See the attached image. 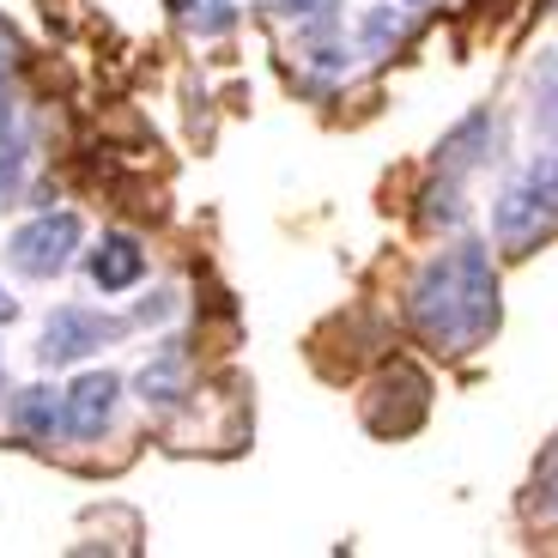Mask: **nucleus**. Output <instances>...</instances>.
Listing matches in <instances>:
<instances>
[{"label":"nucleus","instance_id":"nucleus-16","mask_svg":"<svg viewBox=\"0 0 558 558\" xmlns=\"http://www.w3.org/2000/svg\"><path fill=\"white\" fill-rule=\"evenodd\" d=\"M0 322H19V298L7 292V286H0Z\"/></svg>","mask_w":558,"mask_h":558},{"label":"nucleus","instance_id":"nucleus-3","mask_svg":"<svg viewBox=\"0 0 558 558\" xmlns=\"http://www.w3.org/2000/svg\"><path fill=\"white\" fill-rule=\"evenodd\" d=\"M80 250H85V225H80V213H68V207L31 213L13 238H7V262L25 279H61L80 262Z\"/></svg>","mask_w":558,"mask_h":558},{"label":"nucleus","instance_id":"nucleus-18","mask_svg":"<svg viewBox=\"0 0 558 558\" xmlns=\"http://www.w3.org/2000/svg\"><path fill=\"white\" fill-rule=\"evenodd\" d=\"M407 7H418V0H407Z\"/></svg>","mask_w":558,"mask_h":558},{"label":"nucleus","instance_id":"nucleus-10","mask_svg":"<svg viewBox=\"0 0 558 558\" xmlns=\"http://www.w3.org/2000/svg\"><path fill=\"white\" fill-rule=\"evenodd\" d=\"M401 37H407V13H401V7H371L364 25H359V49H364V56H389Z\"/></svg>","mask_w":558,"mask_h":558},{"label":"nucleus","instance_id":"nucleus-13","mask_svg":"<svg viewBox=\"0 0 558 558\" xmlns=\"http://www.w3.org/2000/svg\"><path fill=\"white\" fill-rule=\"evenodd\" d=\"M231 25H238V7H231V0H207V13L195 19L201 37H225Z\"/></svg>","mask_w":558,"mask_h":558},{"label":"nucleus","instance_id":"nucleus-1","mask_svg":"<svg viewBox=\"0 0 558 558\" xmlns=\"http://www.w3.org/2000/svg\"><path fill=\"white\" fill-rule=\"evenodd\" d=\"M407 316H413L418 340H432V352H468L498 328V274L480 238L444 250L437 262L418 267L407 286Z\"/></svg>","mask_w":558,"mask_h":558},{"label":"nucleus","instance_id":"nucleus-12","mask_svg":"<svg viewBox=\"0 0 558 558\" xmlns=\"http://www.w3.org/2000/svg\"><path fill=\"white\" fill-rule=\"evenodd\" d=\"M177 310H182V292L177 286H158V292H146L134 310H128V322H134V328H158V322H170Z\"/></svg>","mask_w":558,"mask_h":558},{"label":"nucleus","instance_id":"nucleus-9","mask_svg":"<svg viewBox=\"0 0 558 558\" xmlns=\"http://www.w3.org/2000/svg\"><path fill=\"white\" fill-rule=\"evenodd\" d=\"M25 170H31V146L19 140V128H7V134H0V213L19 207V195H25Z\"/></svg>","mask_w":558,"mask_h":558},{"label":"nucleus","instance_id":"nucleus-7","mask_svg":"<svg viewBox=\"0 0 558 558\" xmlns=\"http://www.w3.org/2000/svg\"><path fill=\"white\" fill-rule=\"evenodd\" d=\"M7 418H13L19 437H31V444H49V437L61 432V395L49 389V383H31V389L13 395Z\"/></svg>","mask_w":558,"mask_h":558},{"label":"nucleus","instance_id":"nucleus-4","mask_svg":"<svg viewBox=\"0 0 558 558\" xmlns=\"http://www.w3.org/2000/svg\"><path fill=\"white\" fill-rule=\"evenodd\" d=\"M122 389L128 383L116 371H80L61 395V432L73 444H98L104 432L116 425V407H122Z\"/></svg>","mask_w":558,"mask_h":558},{"label":"nucleus","instance_id":"nucleus-2","mask_svg":"<svg viewBox=\"0 0 558 558\" xmlns=\"http://www.w3.org/2000/svg\"><path fill=\"white\" fill-rule=\"evenodd\" d=\"M128 328H134L128 316H110V310H98V304H56L49 316H43V328H37V364L43 371L85 364L92 352L116 347Z\"/></svg>","mask_w":558,"mask_h":558},{"label":"nucleus","instance_id":"nucleus-17","mask_svg":"<svg viewBox=\"0 0 558 558\" xmlns=\"http://www.w3.org/2000/svg\"><path fill=\"white\" fill-rule=\"evenodd\" d=\"M322 7H328V0H286V13H298V19H304V13H322Z\"/></svg>","mask_w":558,"mask_h":558},{"label":"nucleus","instance_id":"nucleus-6","mask_svg":"<svg viewBox=\"0 0 558 558\" xmlns=\"http://www.w3.org/2000/svg\"><path fill=\"white\" fill-rule=\"evenodd\" d=\"M134 401L153 407V413H177L182 395H189V364H182V340H158V352L134 371Z\"/></svg>","mask_w":558,"mask_h":558},{"label":"nucleus","instance_id":"nucleus-15","mask_svg":"<svg viewBox=\"0 0 558 558\" xmlns=\"http://www.w3.org/2000/svg\"><path fill=\"white\" fill-rule=\"evenodd\" d=\"M49 201H56V189H49V182H37V189H31V201H25V207H31V213H49Z\"/></svg>","mask_w":558,"mask_h":558},{"label":"nucleus","instance_id":"nucleus-5","mask_svg":"<svg viewBox=\"0 0 558 558\" xmlns=\"http://www.w3.org/2000/svg\"><path fill=\"white\" fill-rule=\"evenodd\" d=\"M80 267H85V279H92V292L122 298L146 279V243H140L134 231H98V243L80 250Z\"/></svg>","mask_w":558,"mask_h":558},{"label":"nucleus","instance_id":"nucleus-8","mask_svg":"<svg viewBox=\"0 0 558 558\" xmlns=\"http://www.w3.org/2000/svg\"><path fill=\"white\" fill-rule=\"evenodd\" d=\"M492 146V116L486 110H468L456 128L444 134V146H437V170H449V177H461L468 165H480Z\"/></svg>","mask_w":558,"mask_h":558},{"label":"nucleus","instance_id":"nucleus-14","mask_svg":"<svg viewBox=\"0 0 558 558\" xmlns=\"http://www.w3.org/2000/svg\"><path fill=\"white\" fill-rule=\"evenodd\" d=\"M7 128H19V92H13V80L0 73V134H7Z\"/></svg>","mask_w":558,"mask_h":558},{"label":"nucleus","instance_id":"nucleus-11","mask_svg":"<svg viewBox=\"0 0 558 558\" xmlns=\"http://www.w3.org/2000/svg\"><path fill=\"white\" fill-rule=\"evenodd\" d=\"M529 98H534V122H541V134L558 140V61H541V68H534Z\"/></svg>","mask_w":558,"mask_h":558}]
</instances>
